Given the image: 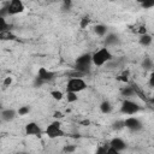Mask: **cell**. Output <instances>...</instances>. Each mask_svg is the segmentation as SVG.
<instances>
[{
	"instance_id": "obj_1",
	"label": "cell",
	"mask_w": 154,
	"mask_h": 154,
	"mask_svg": "<svg viewBox=\"0 0 154 154\" xmlns=\"http://www.w3.org/2000/svg\"><path fill=\"white\" fill-rule=\"evenodd\" d=\"M91 58H93V63H94L96 66H101V65H103L106 61H108V60L112 59V54L109 53V51H108L107 48H101L100 51L95 52V53L91 55Z\"/></svg>"
},
{
	"instance_id": "obj_2",
	"label": "cell",
	"mask_w": 154,
	"mask_h": 154,
	"mask_svg": "<svg viewBox=\"0 0 154 154\" xmlns=\"http://www.w3.org/2000/svg\"><path fill=\"white\" fill-rule=\"evenodd\" d=\"M91 61H93L91 55H89V54H83V55H81V57L77 58V60H76V70L79 71V72H82V73H85V72L89 70Z\"/></svg>"
},
{
	"instance_id": "obj_3",
	"label": "cell",
	"mask_w": 154,
	"mask_h": 154,
	"mask_svg": "<svg viewBox=\"0 0 154 154\" xmlns=\"http://www.w3.org/2000/svg\"><path fill=\"white\" fill-rule=\"evenodd\" d=\"M85 87H87V84L82 78H71L67 82L66 90H67V93H78V91L83 90Z\"/></svg>"
},
{
	"instance_id": "obj_4",
	"label": "cell",
	"mask_w": 154,
	"mask_h": 154,
	"mask_svg": "<svg viewBox=\"0 0 154 154\" xmlns=\"http://www.w3.org/2000/svg\"><path fill=\"white\" fill-rule=\"evenodd\" d=\"M46 134L51 138H55V137H59V136L64 135L63 130L60 129V123L59 122H53L51 125H48V128L46 130Z\"/></svg>"
},
{
	"instance_id": "obj_5",
	"label": "cell",
	"mask_w": 154,
	"mask_h": 154,
	"mask_svg": "<svg viewBox=\"0 0 154 154\" xmlns=\"http://www.w3.org/2000/svg\"><path fill=\"white\" fill-rule=\"evenodd\" d=\"M122 112L123 113H126V114H134L136 113L138 109H140V106L134 102V101H130V100H125L123 103H122Z\"/></svg>"
},
{
	"instance_id": "obj_6",
	"label": "cell",
	"mask_w": 154,
	"mask_h": 154,
	"mask_svg": "<svg viewBox=\"0 0 154 154\" xmlns=\"http://www.w3.org/2000/svg\"><path fill=\"white\" fill-rule=\"evenodd\" d=\"M23 10H24V6L19 0H12L7 6L8 14H17V13H20Z\"/></svg>"
},
{
	"instance_id": "obj_7",
	"label": "cell",
	"mask_w": 154,
	"mask_h": 154,
	"mask_svg": "<svg viewBox=\"0 0 154 154\" xmlns=\"http://www.w3.org/2000/svg\"><path fill=\"white\" fill-rule=\"evenodd\" d=\"M25 132L26 135H35V136H40L41 135V129L36 123H28L25 125Z\"/></svg>"
},
{
	"instance_id": "obj_8",
	"label": "cell",
	"mask_w": 154,
	"mask_h": 154,
	"mask_svg": "<svg viewBox=\"0 0 154 154\" xmlns=\"http://www.w3.org/2000/svg\"><path fill=\"white\" fill-rule=\"evenodd\" d=\"M125 128L136 131V130H140V129L142 128V125H141V123H140L138 119L131 117V118H128V119L125 120Z\"/></svg>"
},
{
	"instance_id": "obj_9",
	"label": "cell",
	"mask_w": 154,
	"mask_h": 154,
	"mask_svg": "<svg viewBox=\"0 0 154 154\" xmlns=\"http://www.w3.org/2000/svg\"><path fill=\"white\" fill-rule=\"evenodd\" d=\"M54 76H55V73H54V72H51V71L46 70L45 67H41V69L38 70V75H37V77H38L40 79H42L43 82L53 79V78H54Z\"/></svg>"
},
{
	"instance_id": "obj_10",
	"label": "cell",
	"mask_w": 154,
	"mask_h": 154,
	"mask_svg": "<svg viewBox=\"0 0 154 154\" xmlns=\"http://www.w3.org/2000/svg\"><path fill=\"white\" fill-rule=\"evenodd\" d=\"M111 147H112V148H114L116 150L120 152V150L125 149L126 144H125V142H124L122 138H113V140L111 141Z\"/></svg>"
},
{
	"instance_id": "obj_11",
	"label": "cell",
	"mask_w": 154,
	"mask_h": 154,
	"mask_svg": "<svg viewBox=\"0 0 154 154\" xmlns=\"http://www.w3.org/2000/svg\"><path fill=\"white\" fill-rule=\"evenodd\" d=\"M16 117V112L13 109H4L1 113V118L5 122H10Z\"/></svg>"
},
{
	"instance_id": "obj_12",
	"label": "cell",
	"mask_w": 154,
	"mask_h": 154,
	"mask_svg": "<svg viewBox=\"0 0 154 154\" xmlns=\"http://www.w3.org/2000/svg\"><path fill=\"white\" fill-rule=\"evenodd\" d=\"M0 38L1 40H14L16 38V36L10 31V30H6V31H1L0 32Z\"/></svg>"
},
{
	"instance_id": "obj_13",
	"label": "cell",
	"mask_w": 154,
	"mask_h": 154,
	"mask_svg": "<svg viewBox=\"0 0 154 154\" xmlns=\"http://www.w3.org/2000/svg\"><path fill=\"white\" fill-rule=\"evenodd\" d=\"M150 42H152V36H150V35H147V34L141 35V37H140V43H141V45L148 46Z\"/></svg>"
},
{
	"instance_id": "obj_14",
	"label": "cell",
	"mask_w": 154,
	"mask_h": 154,
	"mask_svg": "<svg viewBox=\"0 0 154 154\" xmlns=\"http://www.w3.org/2000/svg\"><path fill=\"white\" fill-rule=\"evenodd\" d=\"M100 109H101L102 113H109L111 109H112V106H111V103H109L108 101H103V102L100 105Z\"/></svg>"
},
{
	"instance_id": "obj_15",
	"label": "cell",
	"mask_w": 154,
	"mask_h": 154,
	"mask_svg": "<svg viewBox=\"0 0 154 154\" xmlns=\"http://www.w3.org/2000/svg\"><path fill=\"white\" fill-rule=\"evenodd\" d=\"M94 30H95V32L97 34V35H100V36H102V35H105L106 34V31H107V29H106V26L105 25H96L95 28H94Z\"/></svg>"
},
{
	"instance_id": "obj_16",
	"label": "cell",
	"mask_w": 154,
	"mask_h": 154,
	"mask_svg": "<svg viewBox=\"0 0 154 154\" xmlns=\"http://www.w3.org/2000/svg\"><path fill=\"white\" fill-rule=\"evenodd\" d=\"M134 93H135V89L134 88H124L123 90H122V94L123 95H125V96H132L134 95Z\"/></svg>"
},
{
	"instance_id": "obj_17",
	"label": "cell",
	"mask_w": 154,
	"mask_h": 154,
	"mask_svg": "<svg viewBox=\"0 0 154 154\" xmlns=\"http://www.w3.org/2000/svg\"><path fill=\"white\" fill-rule=\"evenodd\" d=\"M30 111V107L29 106H22L19 109H18V114L19 116H25L26 113H29Z\"/></svg>"
},
{
	"instance_id": "obj_18",
	"label": "cell",
	"mask_w": 154,
	"mask_h": 154,
	"mask_svg": "<svg viewBox=\"0 0 154 154\" xmlns=\"http://www.w3.org/2000/svg\"><path fill=\"white\" fill-rule=\"evenodd\" d=\"M51 95H52L53 99H55V100H61V99H63V93H61V91H58V90H53V91L51 93Z\"/></svg>"
},
{
	"instance_id": "obj_19",
	"label": "cell",
	"mask_w": 154,
	"mask_h": 154,
	"mask_svg": "<svg viewBox=\"0 0 154 154\" xmlns=\"http://www.w3.org/2000/svg\"><path fill=\"white\" fill-rule=\"evenodd\" d=\"M7 30V24L5 22V18L0 17V31H6Z\"/></svg>"
},
{
	"instance_id": "obj_20",
	"label": "cell",
	"mask_w": 154,
	"mask_h": 154,
	"mask_svg": "<svg viewBox=\"0 0 154 154\" xmlns=\"http://www.w3.org/2000/svg\"><path fill=\"white\" fill-rule=\"evenodd\" d=\"M118 40H117V36L116 35H108V37L106 38V43L109 45V43H116Z\"/></svg>"
},
{
	"instance_id": "obj_21",
	"label": "cell",
	"mask_w": 154,
	"mask_h": 154,
	"mask_svg": "<svg viewBox=\"0 0 154 154\" xmlns=\"http://www.w3.org/2000/svg\"><path fill=\"white\" fill-rule=\"evenodd\" d=\"M142 65H143L144 69H150V67H152V61H150V59H149V58H144Z\"/></svg>"
},
{
	"instance_id": "obj_22",
	"label": "cell",
	"mask_w": 154,
	"mask_h": 154,
	"mask_svg": "<svg viewBox=\"0 0 154 154\" xmlns=\"http://www.w3.org/2000/svg\"><path fill=\"white\" fill-rule=\"evenodd\" d=\"M77 100V94L76 93H67V101L73 102Z\"/></svg>"
},
{
	"instance_id": "obj_23",
	"label": "cell",
	"mask_w": 154,
	"mask_h": 154,
	"mask_svg": "<svg viewBox=\"0 0 154 154\" xmlns=\"http://www.w3.org/2000/svg\"><path fill=\"white\" fill-rule=\"evenodd\" d=\"M125 126V122H122V120H118V122H116L114 124H113V128L114 129H122V128H124Z\"/></svg>"
},
{
	"instance_id": "obj_24",
	"label": "cell",
	"mask_w": 154,
	"mask_h": 154,
	"mask_svg": "<svg viewBox=\"0 0 154 154\" xmlns=\"http://www.w3.org/2000/svg\"><path fill=\"white\" fill-rule=\"evenodd\" d=\"M89 23V18L88 17H83L82 20H81V28H85Z\"/></svg>"
},
{
	"instance_id": "obj_25",
	"label": "cell",
	"mask_w": 154,
	"mask_h": 154,
	"mask_svg": "<svg viewBox=\"0 0 154 154\" xmlns=\"http://www.w3.org/2000/svg\"><path fill=\"white\" fill-rule=\"evenodd\" d=\"M142 6L146 7V8L153 7V6H154V0H153V1H144V2H142Z\"/></svg>"
},
{
	"instance_id": "obj_26",
	"label": "cell",
	"mask_w": 154,
	"mask_h": 154,
	"mask_svg": "<svg viewBox=\"0 0 154 154\" xmlns=\"http://www.w3.org/2000/svg\"><path fill=\"white\" fill-rule=\"evenodd\" d=\"M75 149H76L75 146H66V147L64 148V152H66V153H72V152H75Z\"/></svg>"
},
{
	"instance_id": "obj_27",
	"label": "cell",
	"mask_w": 154,
	"mask_h": 154,
	"mask_svg": "<svg viewBox=\"0 0 154 154\" xmlns=\"http://www.w3.org/2000/svg\"><path fill=\"white\" fill-rule=\"evenodd\" d=\"M96 154H107V149L103 148V147H100V148L96 150Z\"/></svg>"
},
{
	"instance_id": "obj_28",
	"label": "cell",
	"mask_w": 154,
	"mask_h": 154,
	"mask_svg": "<svg viewBox=\"0 0 154 154\" xmlns=\"http://www.w3.org/2000/svg\"><path fill=\"white\" fill-rule=\"evenodd\" d=\"M107 154H119V152H118V150H116L114 148L109 147V148L107 149Z\"/></svg>"
},
{
	"instance_id": "obj_29",
	"label": "cell",
	"mask_w": 154,
	"mask_h": 154,
	"mask_svg": "<svg viewBox=\"0 0 154 154\" xmlns=\"http://www.w3.org/2000/svg\"><path fill=\"white\" fill-rule=\"evenodd\" d=\"M42 83H43V81H42V79H40L38 77H36V79H35V87H40Z\"/></svg>"
},
{
	"instance_id": "obj_30",
	"label": "cell",
	"mask_w": 154,
	"mask_h": 154,
	"mask_svg": "<svg viewBox=\"0 0 154 154\" xmlns=\"http://www.w3.org/2000/svg\"><path fill=\"white\" fill-rule=\"evenodd\" d=\"M11 83H12V78L11 77H6V79L4 81V84L5 85H10Z\"/></svg>"
},
{
	"instance_id": "obj_31",
	"label": "cell",
	"mask_w": 154,
	"mask_h": 154,
	"mask_svg": "<svg viewBox=\"0 0 154 154\" xmlns=\"http://www.w3.org/2000/svg\"><path fill=\"white\" fill-rule=\"evenodd\" d=\"M149 83H150V85H152V87H154V72H152V75H150Z\"/></svg>"
},
{
	"instance_id": "obj_32",
	"label": "cell",
	"mask_w": 154,
	"mask_h": 154,
	"mask_svg": "<svg viewBox=\"0 0 154 154\" xmlns=\"http://www.w3.org/2000/svg\"><path fill=\"white\" fill-rule=\"evenodd\" d=\"M54 117L55 118H61L63 117V113L61 112H54Z\"/></svg>"
},
{
	"instance_id": "obj_33",
	"label": "cell",
	"mask_w": 154,
	"mask_h": 154,
	"mask_svg": "<svg viewBox=\"0 0 154 154\" xmlns=\"http://www.w3.org/2000/svg\"><path fill=\"white\" fill-rule=\"evenodd\" d=\"M119 81H123V82H128V78H126V76H119V78H118Z\"/></svg>"
},
{
	"instance_id": "obj_34",
	"label": "cell",
	"mask_w": 154,
	"mask_h": 154,
	"mask_svg": "<svg viewBox=\"0 0 154 154\" xmlns=\"http://www.w3.org/2000/svg\"><path fill=\"white\" fill-rule=\"evenodd\" d=\"M140 34H141V35H144V34H146V28L141 26V28H140Z\"/></svg>"
},
{
	"instance_id": "obj_35",
	"label": "cell",
	"mask_w": 154,
	"mask_h": 154,
	"mask_svg": "<svg viewBox=\"0 0 154 154\" xmlns=\"http://www.w3.org/2000/svg\"><path fill=\"white\" fill-rule=\"evenodd\" d=\"M152 101H153V102H154V95H153V97H152Z\"/></svg>"
},
{
	"instance_id": "obj_36",
	"label": "cell",
	"mask_w": 154,
	"mask_h": 154,
	"mask_svg": "<svg viewBox=\"0 0 154 154\" xmlns=\"http://www.w3.org/2000/svg\"><path fill=\"white\" fill-rule=\"evenodd\" d=\"M22 154H25V153H22Z\"/></svg>"
}]
</instances>
